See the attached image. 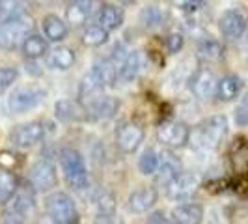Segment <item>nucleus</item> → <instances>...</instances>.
Masks as SVG:
<instances>
[{
  "instance_id": "f257e3e1",
  "label": "nucleus",
  "mask_w": 248,
  "mask_h": 224,
  "mask_svg": "<svg viewBox=\"0 0 248 224\" xmlns=\"http://www.w3.org/2000/svg\"><path fill=\"white\" fill-rule=\"evenodd\" d=\"M226 135H228V118L226 116H211L196 127V131L192 133V140L198 148L215 151L220 148Z\"/></svg>"
},
{
  "instance_id": "f03ea898",
  "label": "nucleus",
  "mask_w": 248,
  "mask_h": 224,
  "mask_svg": "<svg viewBox=\"0 0 248 224\" xmlns=\"http://www.w3.org/2000/svg\"><path fill=\"white\" fill-rule=\"evenodd\" d=\"M60 166H62L63 179L71 189H86L88 187V168L84 157L73 148H65L60 151Z\"/></svg>"
},
{
  "instance_id": "7ed1b4c3",
  "label": "nucleus",
  "mask_w": 248,
  "mask_h": 224,
  "mask_svg": "<svg viewBox=\"0 0 248 224\" xmlns=\"http://www.w3.org/2000/svg\"><path fill=\"white\" fill-rule=\"evenodd\" d=\"M45 211L52 223L56 224H73L78 223V211L73 198L65 192H54L45 202Z\"/></svg>"
},
{
  "instance_id": "20e7f679",
  "label": "nucleus",
  "mask_w": 248,
  "mask_h": 224,
  "mask_svg": "<svg viewBox=\"0 0 248 224\" xmlns=\"http://www.w3.org/2000/svg\"><path fill=\"white\" fill-rule=\"evenodd\" d=\"M32 19L30 17H17L10 21H0V49H17L23 45L25 37L32 30Z\"/></svg>"
},
{
  "instance_id": "39448f33",
  "label": "nucleus",
  "mask_w": 248,
  "mask_h": 224,
  "mask_svg": "<svg viewBox=\"0 0 248 224\" xmlns=\"http://www.w3.org/2000/svg\"><path fill=\"white\" fill-rule=\"evenodd\" d=\"M10 208H6L2 213V219L4 223H25L28 213L34 211L36 208V200H34V192L28 191V189H19L15 191V194L12 196V200L8 202Z\"/></svg>"
},
{
  "instance_id": "423d86ee",
  "label": "nucleus",
  "mask_w": 248,
  "mask_h": 224,
  "mask_svg": "<svg viewBox=\"0 0 248 224\" xmlns=\"http://www.w3.org/2000/svg\"><path fill=\"white\" fill-rule=\"evenodd\" d=\"M28 183L34 191L39 192H47L50 189L58 185V174H56V166L50 159H39L30 166L28 172Z\"/></svg>"
},
{
  "instance_id": "0eeeda50",
  "label": "nucleus",
  "mask_w": 248,
  "mask_h": 224,
  "mask_svg": "<svg viewBox=\"0 0 248 224\" xmlns=\"http://www.w3.org/2000/svg\"><path fill=\"white\" fill-rule=\"evenodd\" d=\"M157 140L170 149L185 148L190 142V127L183 122H162L157 127Z\"/></svg>"
},
{
  "instance_id": "6e6552de",
  "label": "nucleus",
  "mask_w": 248,
  "mask_h": 224,
  "mask_svg": "<svg viewBox=\"0 0 248 224\" xmlns=\"http://www.w3.org/2000/svg\"><path fill=\"white\" fill-rule=\"evenodd\" d=\"M43 99H45V92L41 88H17L8 99V107L15 114H25V112L36 109L39 103H43Z\"/></svg>"
},
{
  "instance_id": "1a4fd4ad",
  "label": "nucleus",
  "mask_w": 248,
  "mask_h": 224,
  "mask_svg": "<svg viewBox=\"0 0 248 224\" xmlns=\"http://www.w3.org/2000/svg\"><path fill=\"white\" fill-rule=\"evenodd\" d=\"M43 137H45V125H43V122H37V120L28 122V124L17 125L12 133H10L12 144L15 148H21V149L36 146L37 142L43 140Z\"/></svg>"
},
{
  "instance_id": "9d476101",
  "label": "nucleus",
  "mask_w": 248,
  "mask_h": 224,
  "mask_svg": "<svg viewBox=\"0 0 248 224\" xmlns=\"http://www.w3.org/2000/svg\"><path fill=\"white\" fill-rule=\"evenodd\" d=\"M200 187V177L192 172H179L174 179L166 185V194L172 200L183 202L192 198Z\"/></svg>"
},
{
  "instance_id": "9b49d317",
  "label": "nucleus",
  "mask_w": 248,
  "mask_h": 224,
  "mask_svg": "<svg viewBox=\"0 0 248 224\" xmlns=\"http://www.w3.org/2000/svg\"><path fill=\"white\" fill-rule=\"evenodd\" d=\"M144 142V129L138 124L125 122L116 131V146L124 153H135Z\"/></svg>"
},
{
  "instance_id": "f8f14e48",
  "label": "nucleus",
  "mask_w": 248,
  "mask_h": 224,
  "mask_svg": "<svg viewBox=\"0 0 248 224\" xmlns=\"http://www.w3.org/2000/svg\"><path fill=\"white\" fill-rule=\"evenodd\" d=\"M217 77L207 67H198L190 77V92L198 99H211L217 96Z\"/></svg>"
},
{
  "instance_id": "ddd939ff",
  "label": "nucleus",
  "mask_w": 248,
  "mask_h": 224,
  "mask_svg": "<svg viewBox=\"0 0 248 224\" xmlns=\"http://www.w3.org/2000/svg\"><path fill=\"white\" fill-rule=\"evenodd\" d=\"M54 116L60 122H67V124H78V122H88L92 116L88 107H84L78 99H60L54 105Z\"/></svg>"
},
{
  "instance_id": "4468645a",
  "label": "nucleus",
  "mask_w": 248,
  "mask_h": 224,
  "mask_svg": "<svg viewBox=\"0 0 248 224\" xmlns=\"http://www.w3.org/2000/svg\"><path fill=\"white\" fill-rule=\"evenodd\" d=\"M218 28L224 37L228 39H239L247 32V17L237 10H228L218 19Z\"/></svg>"
},
{
  "instance_id": "2eb2a0df",
  "label": "nucleus",
  "mask_w": 248,
  "mask_h": 224,
  "mask_svg": "<svg viewBox=\"0 0 248 224\" xmlns=\"http://www.w3.org/2000/svg\"><path fill=\"white\" fill-rule=\"evenodd\" d=\"M179 172H181V161L170 151V148L161 151L159 153V168L155 172L157 174L155 176V181L159 185L166 187Z\"/></svg>"
},
{
  "instance_id": "dca6fc26",
  "label": "nucleus",
  "mask_w": 248,
  "mask_h": 224,
  "mask_svg": "<svg viewBox=\"0 0 248 224\" xmlns=\"http://www.w3.org/2000/svg\"><path fill=\"white\" fill-rule=\"evenodd\" d=\"M159 198V192L155 187H140L131 192L129 196V211L133 213H148Z\"/></svg>"
},
{
  "instance_id": "f3484780",
  "label": "nucleus",
  "mask_w": 248,
  "mask_h": 224,
  "mask_svg": "<svg viewBox=\"0 0 248 224\" xmlns=\"http://www.w3.org/2000/svg\"><path fill=\"white\" fill-rule=\"evenodd\" d=\"M120 109V101L112 96H99V97H93L92 103L88 105V111L90 116L93 120H110L116 116V112Z\"/></svg>"
},
{
  "instance_id": "a211bd4d",
  "label": "nucleus",
  "mask_w": 248,
  "mask_h": 224,
  "mask_svg": "<svg viewBox=\"0 0 248 224\" xmlns=\"http://www.w3.org/2000/svg\"><path fill=\"white\" fill-rule=\"evenodd\" d=\"M95 12V0H73L65 10L67 23L71 26H82Z\"/></svg>"
},
{
  "instance_id": "6ab92c4d",
  "label": "nucleus",
  "mask_w": 248,
  "mask_h": 224,
  "mask_svg": "<svg viewBox=\"0 0 248 224\" xmlns=\"http://www.w3.org/2000/svg\"><path fill=\"white\" fill-rule=\"evenodd\" d=\"M92 73L95 75V79L99 80V84L103 88L114 86L116 80L120 79L118 77V65L114 64L112 58H103V60H97V62L92 65L90 69Z\"/></svg>"
},
{
  "instance_id": "aec40b11",
  "label": "nucleus",
  "mask_w": 248,
  "mask_h": 224,
  "mask_svg": "<svg viewBox=\"0 0 248 224\" xmlns=\"http://www.w3.org/2000/svg\"><path fill=\"white\" fill-rule=\"evenodd\" d=\"M172 221L179 224H196L203 221V208L200 204L186 202L172 209Z\"/></svg>"
},
{
  "instance_id": "412c9836",
  "label": "nucleus",
  "mask_w": 248,
  "mask_h": 224,
  "mask_svg": "<svg viewBox=\"0 0 248 224\" xmlns=\"http://www.w3.org/2000/svg\"><path fill=\"white\" fill-rule=\"evenodd\" d=\"M41 25H43V34H45V37L49 41H54V43L63 41L67 37V34H69L67 23L62 21L58 15H45Z\"/></svg>"
},
{
  "instance_id": "4be33fe9",
  "label": "nucleus",
  "mask_w": 248,
  "mask_h": 224,
  "mask_svg": "<svg viewBox=\"0 0 248 224\" xmlns=\"http://www.w3.org/2000/svg\"><path fill=\"white\" fill-rule=\"evenodd\" d=\"M241 88H243V80L237 75H224L217 82V97L224 103L233 101L241 94Z\"/></svg>"
},
{
  "instance_id": "5701e85b",
  "label": "nucleus",
  "mask_w": 248,
  "mask_h": 224,
  "mask_svg": "<svg viewBox=\"0 0 248 224\" xmlns=\"http://www.w3.org/2000/svg\"><path fill=\"white\" fill-rule=\"evenodd\" d=\"M142 67L140 62V54L137 50H129V54L124 58V62L118 65V77L122 82H133L137 79L138 71Z\"/></svg>"
},
{
  "instance_id": "b1692460",
  "label": "nucleus",
  "mask_w": 248,
  "mask_h": 224,
  "mask_svg": "<svg viewBox=\"0 0 248 224\" xmlns=\"http://www.w3.org/2000/svg\"><path fill=\"white\" fill-rule=\"evenodd\" d=\"M97 17H99V25L103 28H107L108 32L118 30L124 25V12L114 4H103Z\"/></svg>"
},
{
  "instance_id": "393cba45",
  "label": "nucleus",
  "mask_w": 248,
  "mask_h": 224,
  "mask_svg": "<svg viewBox=\"0 0 248 224\" xmlns=\"http://www.w3.org/2000/svg\"><path fill=\"white\" fill-rule=\"evenodd\" d=\"M47 62H49L52 69L67 71L75 64V52L69 47H54L47 54Z\"/></svg>"
},
{
  "instance_id": "a878e982",
  "label": "nucleus",
  "mask_w": 248,
  "mask_h": 224,
  "mask_svg": "<svg viewBox=\"0 0 248 224\" xmlns=\"http://www.w3.org/2000/svg\"><path fill=\"white\" fill-rule=\"evenodd\" d=\"M23 52L28 60H37L47 54V41L39 34H28L23 41Z\"/></svg>"
},
{
  "instance_id": "bb28decb",
  "label": "nucleus",
  "mask_w": 248,
  "mask_h": 224,
  "mask_svg": "<svg viewBox=\"0 0 248 224\" xmlns=\"http://www.w3.org/2000/svg\"><path fill=\"white\" fill-rule=\"evenodd\" d=\"M28 13L26 0H0V21L17 19Z\"/></svg>"
},
{
  "instance_id": "cd10ccee",
  "label": "nucleus",
  "mask_w": 248,
  "mask_h": 224,
  "mask_svg": "<svg viewBox=\"0 0 248 224\" xmlns=\"http://www.w3.org/2000/svg\"><path fill=\"white\" fill-rule=\"evenodd\" d=\"M224 56V47L217 39H203L198 45V58L202 62H218Z\"/></svg>"
},
{
  "instance_id": "c85d7f7f",
  "label": "nucleus",
  "mask_w": 248,
  "mask_h": 224,
  "mask_svg": "<svg viewBox=\"0 0 248 224\" xmlns=\"http://www.w3.org/2000/svg\"><path fill=\"white\" fill-rule=\"evenodd\" d=\"M17 187L19 183H17L15 176L6 168H0V206H6L12 200Z\"/></svg>"
},
{
  "instance_id": "c756f323",
  "label": "nucleus",
  "mask_w": 248,
  "mask_h": 224,
  "mask_svg": "<svg viewBox=\"0 0 248 224\" xmlns=\"http://www.w3.org/2000/svg\"><path fill=\"white\" fill-rule=\"evenodd\" d=\"M107 39H108V30L103 28L101 25L88 26L82 32V43L86 47H101V45L107 43Z\"/></svg>"
},
{
  "instance_id": "7c9ffc66",
  "label": "nucleus",
  "mask_w": 248,
  "mask_h": 224,
  "mask_svg": "<svg viewBox=\"0 0 248 224\" xmlns=\"http://www.w3.org/2000/svg\"><path fill=\"white\" fill-rule=\"evenodd\" d=\"M116 213V198L110 192H103L97 198V221H110Z\"/></svg>"
},
{
  "instance_id": "2f4dec72",
  "label": "nucleus",
  "mask_w": 248,
  "mask_h": 224,
  "mask_svg": "<svg viewBox=\"0 0 248 224\" xmlns=\"http://www.w3.org/2000/svg\"><path fill=\"white\" fill-rule=\"evenodd\" d=\"M159 168V153H155V149L148 148L138 159V170L144 176H153Z\"/></svg>"
},
{
  "instance_id": "473e14b6",
  "label": "nucleus",
  "mask_w": 248,
  "mask_h": 224,
  "mask_svg": "<svg viewBox=\"0 0 248 224\" xmlns=\"http://www.w3.org/2000/svg\"><path fill=\"white\" fill-rule=\"evenodd\" d=\"M99 90H103V86L99 84V80L95 79V75L92 73H86L82 77V80H80V86H78V96L80 97H92L93 94H97Z\"/></svg>"
},
{
  "instance_id": "72a5a7b5",
  "label": "nucleus",
  "mask_w": 248,
  "mask_h": 224,
  "mask_svg": "<svg viewBox=\"0 0 248 224\" xmlns=\"http://www.w3.org/2000/svg\"><path fill=\"white\" fill-rule=\"evenodd\" d=\"M162 21V15L159 12V8H155V6H146V8H142V12H140V23L146 26V28H155V26H159Z\"/></svg>"
},
{
  "instance_id": "f704fd0d",
  "label": "nucleus",
  "mask_w": 248,
  "mask_h": 224,
  "mask_svg": "<svg viewBox=\"0 0 248 224\" xmlns=\"http://www.w3.org/2000/svg\"><path fill=\"white\" fill-rule=\"evenodd\" d=\"M15 80H17L15 67H0V94H4L8 88H12Z\"/></svg>"
},
{
  "instance_id": "c9c22d12",
  "label": "nucleus",
  "mask_w": 248,
  "mask_h": 224,
  "mask_svg": "<svg viewBox=\"0 0 248 224\" xmlns=\"http://www.w3.org/2000/svg\"><path fill=\"white\" fill-rule=\"evenodd\" d=\"M172 4L181 12H196L203 6V0H172Z\"/></svg>"
},
{
  "instance_id": "e433bc0d",
  "label": "nucleus",
  "mask_w": 248,
  "mask_h": 224,
  "mask_svg": "<svg viewBox=\"0 0 248 224\" xmlns=\"http://www.w3.org/2000/svg\"><path fill=\"white\" fill-rule=\"evenodd\" d=\"M183 45H185V37L181 36V34H170V36L166 37V49L168 52H179V50L183 49Z\"/></svg>"
},
{
  "instance_id": "4c0bfd02",
  "label": "nucleus",
  "mask_w": 248,
  "mask_h": 224,
  "mask_svg": "<svg viewBox=\"0 0 248 224\" xmlns=\"http://www.w3.org/2000/svg\"><path fill=\"white\" fill-rule=\"evenodd\" d=\"M235 122H237V125H241V127L248 125V109L245 105H239L235 109Z\"/></svg>"
},
{
  "instance_id": "58836bf2",
  "label": "nucleus",
  "mask_w": 248,
  "mask_h": 224,
  "mask_svg": "<svg viewBox=\"0 0 248 224\" xmlns=\"http://www.w3.org/2000/svg\"><path fill=\"white\" fill-rule=\"evenodd\" d=\"M148 223H168V219L162 211H155L148 217Z\"/></svg>"
},
{
  "instance_id": "ea45409f",
  "label": "nucleus",
  "mask_w": 248,
  "mask_h": 224,
  "mask_svg": "<svg viewBox=\"0 0 248 224\" xmlns=\"http://www.w3.org/2000/svg\"><path fill=\"white\" fill-rule=\"evenodd\" d=\"M241 105H245V107L248 109V92H247V96L243 97V103H241Z\"/></svg>"
},
{
  "instance_id": "a19ab883",
  "label": "nucleus",
  "mask_w": 248,
  "mask_h": 224,
  "mask_svg": "<svg viewBox=\"0 0 248 224\" xmlns=\"http://www.w3.org/2000/svg\"><path fill=\"white\" fill-rule=\"evenodd\" d=\"M118 2H122V4H133V2H137V0H118Z\"/></svg>"
}]
</instances>
